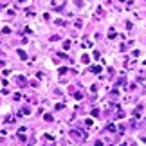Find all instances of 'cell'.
Listing matches in <instances>:
<instances>
[{
  "instance_id": "6da1fadb",
  "label": "cell",
  "mask_w": 146,
  "mask_h": 146,
  "mask_svg": "<svg viewBox=\"0 0 146 146\" xmlns=\"http://www.w3.org/2000/svg\"><path fill=\"white\" fill-rule=\"evenodd\" d=\"M70 135L76 139V141H85L87 139V133L85 132H81V130H72L70 132Z\"/></svg>"
},
{
  "instance_id": "7a4b0ae2",
  "label": "cell",
  "mask_w": 146,
  "mask_h": 146,
  "mask_svg": "<svg viewBox=\"0 0 146 146\" xmlns=\"http://www.w3.org/2000/svg\"><path fill=\"white\" fill-rule=\"evenodd\" d=\"M125 67H126V69H133V67H135V61H133V60L126 61V63H125Z\"/></svg>"
},
{
  "instance_id": "3957f363",
  "label": "cell",
  "mask_w": 146,
  "mask_h": 146,
  "mask_svg": "<svg viewBox=\"0 0 146 146\" xmlns=\"http://www.w3.org/2000/svg\"><path fill=\"white\" fill-rule=\"evenodd\" d=\"M90 70L94 72V74H99V72H101V67L99 65H94V67H90Z\"/></svg>"
},
{
  "instance_id": "277c9868",
  "label": "cell",
  "mask_w": 146,
  "mask_h": 146,
  "mask_svg": "<svg viewBox=\"0 0 146 146\" xmlns=\"http://www.w3.org/2000/svg\"><path fill=\"white\" fill-rule=\"evenodd\" d=\"M16 83H18L20 87H24V85H25V78H22V76H20V78H16Z\"/></svg>"
},
{
  "instance_id": "5b68a950",
  "label": "cell",
  "mask_w": 146,
  "mask_h": 146,
  "mask_svg": "<svg viewBox=\"0 0 146 146\" xmlns=\"http://www.w3.org/2000/svg\"><path fill=\"white\" fill-rule=\"evenodd\" d=\"M81 61H83V63H90V58H88L87 54H83L81 56Z\"/></svg>"
},
{
  "instance_id": "8992f818",
  "label": "cell",
  "mask_w": 146,
  "mask_h": 146,
  "mask_svg": "<svg viewBox=\"0 0 146 146\" xmlns=\"http://www.w3.org/2000/svg\"><path fill=\"white\" fill-rule=\"evenodd\" d=\"M18 56H20L22 60H27V54L24 52V50H20V49H18Z\"/></svg>"
},
{
  "instance_id": "52a82bcc",
  "label": "cell",
  "mask_w": 146,
  "mask_h": 146,
  "mask_svg": "<svg viewBox=\"0 0 146 146\" xmlns=\"http://www.w3.org/2000/svg\"><path fill=\"white\" fill-rule=\"evenodd\" d=\"M81 47H85V49H88V47H92L90 45V42H88V40H83V45Z\"/></svg>"
},
{
  "instance_id": "ba28073f",
  "label": "cell",
  "mask_w": 146,
  "mask_h": 146,
  "mask_svg": "<svg viewBox=\"0 0 146 146\" xmlns=\"http://www.w3.org/2000/svg\"><path fill=\"white\" fill-rule=\"evenodd\" d=\"M117 35H115V31L114 29H110V33H108V38H115Z\"/></svg>"
},
{
  "instance_id": "9c48e42d",
  "label": "cell",
  "mask_w": 146,
  "mask_h": 146,
  "mask_svg": "<svg viewBox=\"0 0 146 146\" xmlns=\"http://www.w3.org/2000/svg\"><path fill=\"white\" fill-rule=\"evenodd\" d=\"M5 121H7V123H15V117L13 115H7V117H5Z\"/></svg>"
},
{
  "instance_id": "30bf717a",
  "label": "cell",
  "mask_w": 146,
  "mask_h": 146,
  "mask_svg": "<svg viewBox=\"0 0 146 146\" xmlns=\"http://www.w3.org/2000/svg\"><path fill=\"white\" fill-rule=\"evenodd\" d=\"M106 130H108V132H115V126L114 125H108V126H106Z\"/></svg>"
},
{
  "instance_id": "8fae6325",
  "label": "cell",
  "mask_w": 146,
  "mask_h": 146,
  "mask_svg": "<svg viewBox=\"0 0 146 146\" xmlns=\"http://www.w3.org/2000/svg\"><path fill=\"white\" fill-rule=\"evenodd\" d=\"M43 119H45V121H49V123H50V121H52V115H50V114H45V117H43Z\"/></svg>"
},
{
  "instance_id": "7c38bea8",
  "label": "cell",
  "mask_w": 146,
  "mask_h": 146,
  "mask_svg": "<svg viewBox=\"0 0 146 146\" xmlns=\"http://www.w3.org/2000/svg\"><path fill=\"white\" fill-rule=\"evenodd\" d=\"M63 49H70V42H69V40L63 42Z\"/></svg>"
},
{
  "instance_id": "4fadbf2b",
  "label": "cell",
  "mask_w": 146,
  "mask_h": 146,
  "mask_svg": "<svg viewBox=\"0 0 146 146\" xmlns=\"http://www.w3.org/2000/svg\"><path fill=\"white\" fill-rule=\"evenodd\" d=\"M29 112H31V110L27 108V106H25V108H22V114H24V115H27V114H29Z\"/></svg>"
},
{
  "instance_id": "5bb4252c",
  "label": "cell",
  "mask_w": 146,
  "mask_h": 146,
  "mask_svg": "<svg viewBox=\"0 0 146 146\" xmlns=\"http://www.w3.org/2000/svg\"><path fill=\"white\" fill-rule=\"evenodd\" d=\"M2 33H4V35H9V33H11V29H9V27H4V29H2Z\"/></svg>"
},
{
  "instance_id": "9a60e30c",
  "label": "cell",
  "mask_w": 146,
  "mask_h": 146,
  "mask_svg": "<svg viewBox=\"0 0 146 146\" xmlns=\"http://www.w3.org/2000/svg\"><path fill=\"white\" fill-rule=\"evenodd\" d=\"M63 106H65L63 103H58V105H56V110H61V108H63Z\"/></svg>"
},
{
  "instance_id": "2e32d148",
  "label": "cell",
  "mask_w": 146,
  "mask_h": 146,
  "mask_svg": "<svg viewBox=\"0 0 146 146\" xmlns=\"http://www.w3.org/2000/svg\"><path fill=\"white\" fill-rule=\"evenodd\" d=\"M94 146H103V143H101V141H96V144H94Z\"/></svg>"
}]
</instances>
